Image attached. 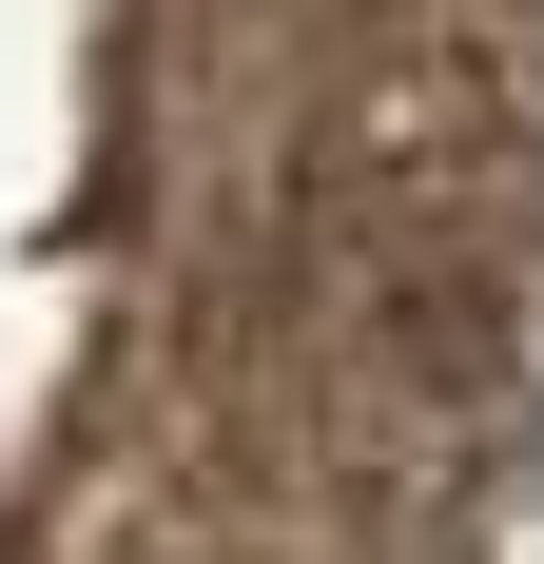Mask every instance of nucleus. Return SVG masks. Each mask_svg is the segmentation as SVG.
Here are the masks:
<instances>
[{
  "label": "nucleus",
  "instance_id": "1",
  "mask_svg": "<svg viewBox=\"0 0 544 564\" xmlns=\"http://www.w3.org/2000/svg\"><path fill=\"white\" fill-rule=\"evenodd\" d=\"M467 564H544V429L487 467V487H467Z\"/></svg>",
  "mask_w": 544,
  "mask_h": 564
},
{
  "label": "nucleus",
  "instance_id": "2",
  "mask_svg": "<svg viewBox=\"0 0 544 564\" xmlns=\"http://www.w3.org/2000/svg\"><path fill=\"white\" fill-rule=\"evenodd\" d=\"M525 409H544V292H525Z\"/></svg>",
  "mask_w": 544,
  "mask_h": 564
}]
</instances>
